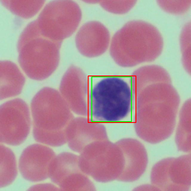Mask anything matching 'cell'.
<instances>
[{
  "mask_svg": "<svg viewBox=\"0 0 191 191\" xmlns=\"http://www.w3.org/2000/svg\"><path fill=\"white\" fill-rule=\"evenodd\" d=\"M163 46L162 36L154 26L143 20H132L114 35L110 53L118 65L131 67L155 60Z\"/></svg>",
  "mask_w": 191,
  "mask_h": 191,
  "instance_id": "cell-2",
  "label": "cell"
},
{
  "mask_svg": "<svg viewBox=\"0 0 191 191\" xmlns=\"http://www.w3.org/2000/svg\"><path fill=\"white\" fill-rule=\"evenodd\" d=\"M60 93L71 111L85 115L87 110V80L79 67L71 65L63 75L59 87Z\"/></svg>",
  "mask_w": 191,
  "mask_h": 191,
  "instance_id": "cell-12",
  "label": "cell"
},
{
  "mask_svg": "<svg viewBox=\"0 0 191 191\" xmlns=\"http://www.w3.org/2000/svg\"><path fill=\"white\" fill-rule=\"evenodd\" d=\"M30 126L28 107L24 100L16 98L1 106V142L13 146L21 144L27 137Z\"/></svg>",
  "mask_w": 191,
  "mask_h": 191,
  "instance_id": "cell-9",
  "label": "cell"
},
{
  "mask_svg": "<svg viewBox=\"0 0 191 191\" xmlns=\"http://www.w3.org/2000/svg\"><path fill=\"white\" fill-rule=\"evenodd\" d=\"M31 109L36 141L53 147L67 142V128L74 117L60 93L52 88H42L32 99Z\"/></svg>",
  "mask_w": 191,
  "mask_h": 191,
  "instance_id": "cell-3",
  "label": "cell"
},
{
  "mask_svg": "<svg viewBox=\"0 0 191 191\" xmlns=\"http://www.w3.org/2000/svg\"><path fill=\"white\" fill-rule=\"evenodd\" d=\"M67 137L69 147L79 153L92 142L107 139L106 130L103 125L88 122L80 117L72 120L67 128Z\"/></svg>",
  "mask_w": 191,
  "mask_h": 191,
  "instance_id": "cell-15",
  "label": "cell"
},
{
  "mask_svg": "<svg viewBox=\"0 0 191 191\" xmlns=\"http://www.w3.org/2000/svg\"><path fill=\"white\" fill-rule=\"evenodd\" d=\"M131 98V90L124 80L117 77L104 78L92 90L91 115L98 121H120L130 113Z\"/></svg>",
  "mask_w": 191,
  "mask_h": 191,
  "instance_id": "cell-5",
  "label": "cell"
},
{
  "mask_svg": "<svg viewBox=\"0 0 191 191\" xmlns=\"http://www.w3.org/2000/svg\"><path fill=\"white\" fill-rule=\"evenodd\" d=\"M80 154V170L97 182L118 180L123 173V154L117 143L114 144L107 139L95 141L86 146Z\"/></svg>",
  "mask_w": 191,
  "mask_h": 191,
  "instance_id": "cell-6",
  "label": "cell"
},
{
  "mask_svg": "<svg viewBox=\"0 0 191 191\" xmlns=\"http://www.w3.org/2000/svg\"><path fill=\"white\" fill-rule=\"evenodd\" d=\"M62 42L42 36L36 19L28 24L20 34L17 44L18 61L27 75L37 80L50 76L58 65Z\"/></svg>",
  "mask_w": 191,
  "mask_h": 191,
  "instance_id": "cell-4",
  "label": "cell"
},
{
  "mask_svg": "<svg viewBox=\"0 0 191 191\" xmlns=\"http://www.w3.org/2000/svg\"><path fill=\"white\" fill-rule=\"evenodd\" d=\"M56 155L50 148L33 144L23 151L19 160L20 173L26 180L32 182L44 180L49 177L50 167Z\"/></svg>",
  "mask_w": 191,
  "mask_h": 191,
  "instance_id": "cell-11",
  "label": "cell"
},
{
  "mask_svg": "<svg viewBox=\"0 0 191 191\" xmlns=\"http://www.w3.org/2000/svg\"><path fill=\"white\" fill-rule=\"evenodd\" d=\"M49 177L64 191H95L94 184L79 165V156L64 152L56 156L51 164Z\"/></svg>",
  "mask_w": 191,
  "mask_h": 191,
  "instance_id": "cell-10",
  "label": "cell"
},
{
  "mask_svg": "<svg viewBox=\"0 0 191 191\" xmlns=\"http://www.w3.org/2000/svg\"><path fill=\"white\" fill-rule=\"evenodd\" d=\"M0 76V100L20 93L25 79L16 64L9 61H1Z\"/></svg>",
  "mask_w": 191,
  "mask_h": 191,
  "instance_id": "cell-16",
  "label": "cell"
},
{
  "mask_svg": "<svg viewBox=\"0 0 191 191\" xmlns=\"http://www.w3.org/2000/svg\"><path fill=\"white\" fill-rule=\"evenodd\" d=\"M118 144L124 156V169L118 181L132 182L139 179L145 171L148 163V154L144 145L132 138L122 139Z\"/></svg>",
  "mask_w": 191,
  "mask_h": 191,
  "instance_id": "cell-14",
  "label": "cell"
},
{
  "mask_svg": "<svg viewBox=\"0 0 191 191\" xmlns=\"http://www.w3.org/2000/svg\"><path fill=\"white\" fill-rule=\"evenodd\" d=\"M138 98L144 102L146 116L136 121L137 135L148 143H159L168 138L174 130L180 102L179 96L171 80L154 77L145 83Z\"/></svg>",
  "mask_w": 191,
  "mask_h": 191,
  "instance_id": "cell-1",
  "label": "cell"
},
{
  "mask_svg": "<svg viewBox=\"0 0 191 191\" xmlns=\"http://www.w3.org/2000/svg\"><path fill=\"white\" fill-rule=\"evenodd\" d=\"M151 185L155 190L188 191L191 184V155L162 159L153 167Z\"/></svg>",
  "mask_w": 191,
  "mask_h": 191,
  "instance_id": "cell-8",
  "label": "cell"
},
{
  "mask_svg": "<svg viewBox=\"0 0 191 191\" xmlns=\"http://www.w3.org/2000/svg\"><path fill=\"white\" fill-rule=\"evenodd\" d=\"M110 38L109 32L101 23L91 21L84 24L75 37L76 47L83 56L92 57L98 56L107 49Z\"/></svg>",
  "mask_w": 191,
  "mask_h": 191,
  "instance_id": "cell-13",
  "label": "cell"
},
{
  "mask_svg": "<svg viewBox=\"0 0 191 191\" xmlns=\"http://www.w3.org/2000/svg\"><path fill=\"white\" fill-rule=\"evenodd\" d=\"M189 1H158L159 5L169 13L181 14L185 12L190 6Z\"/></svg>",
  "mask_w": 191,
  "mask_h": 191,
  "instance_id": "cell-21",
  "label": "cell"
},
{
  "mask_svg": "<svg viewBox=\"0 0 191 191\" xmlns=\"http://www.w3.org/2000/svg\"><path fill=\"white\" fill-rule=\"evenodd\" d=\"M186 111L184 106L181 110L176 130L175 141L178 150L186 152L191 151L190 112Z\"/></svg>",
  "mask_w": 191,
  "mask_h": 191,
  "instance_id": "cell-19",
  "label": "cell"
},
{
  "mask_svg": "<svg viewBox=\"0 0 191 191\" xmlns=\"http://www.w3.org/2000/svg\"><path fill=\"white\" fill-rule=\"evenodd\" d=\"M81 18V9L76 2L57 0L47 3L36 20L42 36L62 42L75 31Z\"/></svg>",
  "mask_w": 191,
  "mask_h": 191,
  "instance_id": "cell-7",
  "label": "cell"
},
{
  "mask_svg": "<svg viewBox=\"0 0 191 191\" xmlns=\"http://www.w3.org/2000/svg\"><path fill=\"white\" fill-rule=\"evenodd\" d=\"M0 186H7L16 178L17 170L16 160L13 152L9 148L0 145Z\"/></svg>",
  "mask_w": 191,
  "mask_h": 191,
  "instance_id": "cell-17",
  "label": "cell"
},
{
  "mask_svg": "<svg viewBox=\"0 0 191 191\" xmlns=\"http://www.w3.org/2000/svg\"><path fill=\"white\" fill-rule=\"evenodd\" d=\"M136 0L99 1L98 3L106 10L115 13L123 14L129 11Z\"/></svg>",
  "mask_w": 191,
  "mask_h": 191,
  "instance_id": "cell-20",
  "label": "cell"
},
{
  "mask_svg": "<svg viewBox=\"0 0 191 191\" xmlns=\"http://www.w3.org/2000/svg\"><path fill=\"white\" fill-rule=\"evenodd\" d=\"M0 1L5 7L14 14L27 19L35 15L45 1L0 0Z\"/></svg>",
  "mask_w": 191,
  "mask_h": 191,
  "instance_id": "cell-18",
  "label": "cell"
}]
</instances>
